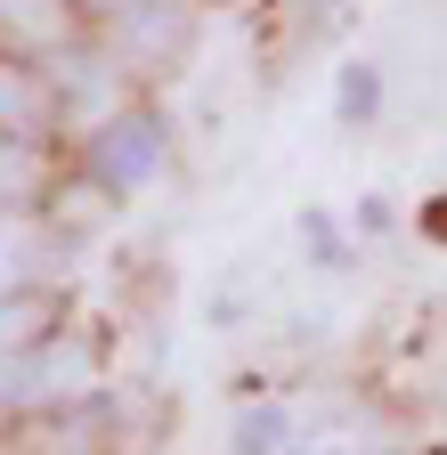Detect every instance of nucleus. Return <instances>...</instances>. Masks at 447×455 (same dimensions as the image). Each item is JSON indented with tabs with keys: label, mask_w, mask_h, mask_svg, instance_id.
<instances>
[{
	"label": "nucleus",
	"mask_w": 447,
	"mask_h": 455,
	"mask_svg": "<svg viewBox=\"0 0 447 455\" xmlns=\"http://www.w3.org/2000/svg\"><path fill=\"white\" fill-rule=\"evenodd\" d=\"M49 106H58V98H49V82H33L25 57L0 49V131H9V139H33V131L49 123Z\"/></svg>",
	"instance_id": "obj_5"
},
{
	"label": "nucleus",
	"mask_w": 447,
	"mask_h": 455,
	"mask_svg": "<svg viewBox=\"0 0 447 455\" xmlns=\"http://www.w3.org/2000/svg\"><path fill=\"white\" fill-rule=\"evenodd\" d=\"M285 407H252L244 423H236V455H276V447H285Z\"/></svg>",
	"instance_id": "obj_7"
},
{
	"label": "nucleus",
	"mask_w": 447,
	"mask_h": 455,
	"mask_svg": "<svg viewBox=\"0 0 447 455\" xmlns=\"http://www.w3.org/2000/svg\"><path fill=\"white\" fill-rule=\"evenodd\" d=\"M74 9H82V17H123L131 0H74Z\"/></svg>",
	"instance_id": "obj_9"
},
{
	"label": "nucleus",
	"mask_w": 447,
	"mask_h": 455,
	"mask_svg": "<svg viewBox=\"0 0 447 455\" xmlns=\"http://www.w3.org/2000/svg\"><path fill=\"white\" fill-rule=\"evenodd\" d=\"M0 415H9V398H0Z\"/></svg>",
	"instance_id": "obj_10"
},
{
	"label": "nucleus",
	"mask_w": 447,
	"mask_h": 455,
	"mask_svg": "<svg viewBox=\"0 0 447 455\" xmlns=\"http://www.w3.org/2000/svg\"><path fill=\"white\" fill-rule=\"evenodd\" d=\"M74 0H0V49L9 57H58Z\"/></svg>",
	"instance_id": "obj_4"
},
{
	"label": "nucleus",
	"mask_w": 447,
	"mask_h": 455,
	"mask_svg": "<svg viewBox=\"0 0 447 455\" xmlns=\"http://www.w3.org/2000/svg\"><path fill=\"white\" fill-rule=\"evenodd\" d=\"M366 106H374V74L350 66V82H342V114H366Z\"/></svg>",
	"instance_id": "obj_8"
},
{
	"label": "nucleus",
	"mask_w": 447,
	"mask_h": 455,
	"mask_svg": "<svg viewBox=\"0 0 447 455\" xmlns=\"http://www.w3.org/2000/svg\"><path fill=\"white\" fill-rule=\"evenodd\" d=\"M188 41V0H131L115 17V57L123 66H163Z\"/></svg>",
	"instance_id": "obj_3"
},
{
	"label": "nucleus",
	"mask_w": 447,
	"mask_h": 455,
	"mask_svg": "<svg viewBox=\"0 0 447 455\" xmlns=\"http://www.w3.org/2000/svg\"><path fill=\"white\" fill-rule=\"evenodd\" d=\"M90 350L82 341H66V333H49V341H33L25 358H0V398L9 407H66V398H82L90 390Z\"/></svg>",
	"instance_id": "obj_2"
},
{
	"label": "nucleus",
	"mask_w": 447,
	"mask_h": 455,
	"mask_svg": "<svg viewBox=\"0 0 447 455\" xmlns=\"http://www.w3.org/2000/svg\"><path fill=\"white\" fill-rule=\"evenodd\" d=\"M49 333H58V301H49L41 284H9V293H0V358H25Z\"/></svg>",
	"instance_id": "obj_6"
},
{
	"label": "nucleus",
	"mask_w": 447,
	"mask_h": 455,
	"mask_svg": "<svg viewBox=\"0 0 447 455\" xmlns=\"http://www.w3.org/2000/svg\"><path fill=\"white\" fill-rule=\"evenodd\" d=\"M163 123L155 114H106V123L90 131V147H82V171L106 188V196H131V188H147L155 171H163Z\"/></svg>",
	"instance_id": "obj_1"
}]
</instances>
